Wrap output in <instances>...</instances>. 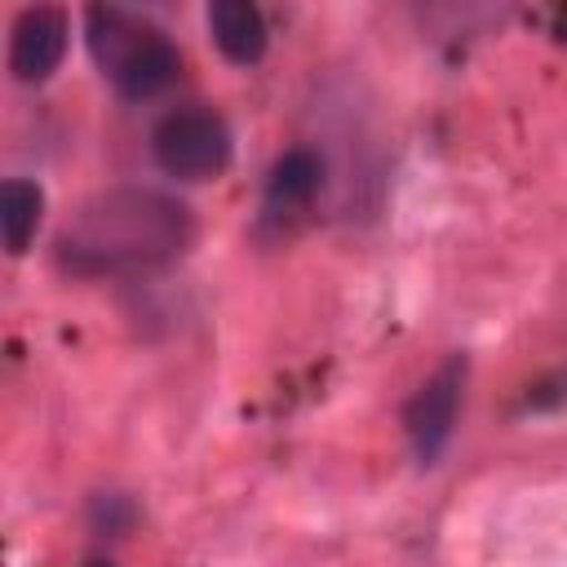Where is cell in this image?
<instances>
[{
	"label": "cell",
	"instance_id": "3",
	"mask_svg": "<svg viewBox=\"0 0 567 567\" xmlns=\"http://www.w3.org/2000/svg\"><path fill=\"white\" fill-rule=\"evenodd\" d=\"M151 155L177 182H208L230 164V128L208 106H177L151 128Z\"/></svg>",
	"mask_w": 567,
	"mask_h": 567
},
{
	"label": "cell",
	"instance_id": "6",
	"mask_svg": "<svg viewBox=\"0 0 567 567\" xmlns=\"http://www.w3.org/2000/svg\"><path fill=\"white\" fill-rule=\"evenodd\" d=\"M66 35H71V22L62 9L53 4H35V9H22L13 31H9V71L13 80L22 84H40L58 71L62 53H66Z\"/></svg>",
	"mask_w": 567,
	"mask_h": 567
},
{
	"label": "cell",
	"instance_id": "4",
	"mask_svg": "<svg viewBox=\"0 0 567 567\" xmlns=\"http://www.w3.org/2000/svg\"><path fill=\"white\" fill-rule=\"evenodd\" d=\"M465 354H447L403 403V434L412 443V456L421 465H434L452 434H456V416H461V399H465Z\"/></svg>",
	"mask_w": 567,
	"mask_h": 567
},
{
	"label": "cell",
	"instance_id": "2",
	"mask_svg": "<svg viewBox=\"0 0 567 567\" xmlns=\"http://www.w3.org/2000/svg\"><path fill=\"white\" fill-rule=\"evenodd\" d=\"M84 40L97 71L111 80V89L124 102L159 97L182 71V53L168 40V31L124 4H89Z\"/></svg>",
	"mask_w": 567,
	"mask_h": 567
},
{
	"label": "cell",
	"instance_id": "1",
	"mask_svg": "<svg viewBox=\"0 0 567 567\" xmlns=\"http://www.w3.org/2000/svg\"><path fill=\"white\" fill-rule=\"evenodd\" d=\"M195 239L190 208L155 186H111L58 230L53 257L75 279H137L173 266Z\"/></svg>",
	"mask_w": 567,
	"mask_h": 567
},
{
	"label": "cell",
	"instance_id": "8",
	"mask_svg": "<svg viewBox=\"0 0 567 567\" xmlns=\"http://www.w3.org/2000/svg\"><path fill=\"white\" fill-rule=\"evenodd\" d=\"M40 213H44V190L27 177H9L0 186V235H4V248L18 257L27 252V244L35 239V226H40Z\"/></svg>",
	"mask_w": 567,
	"mask_h": 567
},
{
	"label": "cell",
	"instance_id": "5",
	"mask_svg": "<svg viewBox=\"0 0 567 567\" xmlns=\"http://www.w3.org/2000/svg\"><path fill=\"white\" fill-rule=\"evenodd\" d=\"M323 155L310 151V146H288L270 173H266V186H261V230H275V235H288L319 199L323 190Z\"/></svg>",
	"mask_w": 567,
	"mask_h": 567
},
{
	"label": "cell",
	"instance_id": "7",
	"mask_svg": "<svg viewBox=\"0 0 567 567\" xmlns=\"http://www.w3.org/2000/svg\"><path fill=\"white\" fill-rule=\"evenodd\" d=\"M208 31H213V44L221 49V58L235 66H252L266 58L270 27L252 0H213L208 4Z\"/></svg>",
	"mask_w": 567,
	"mask_h": 567
},
{
	"label": "cell",
	"instance_id": "9",
	"mask_svg": "<svg viewBox=\"0 0 567 567\" xmlns=\"http://www.w3.org/2000/svg\"><path fill=\"white\" fill-rule=\"evenodd\" d=\"M93 567H102V563H93Z\"/></svg>",
	"mask_w": 567,
	"mask_h": 567
}]
</instances>
